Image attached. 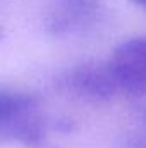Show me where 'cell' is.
Segmentation results:
<instances>
[{"label": "cell", "instance_id": "cell-3", "mask_svg": "<svg viewBox=\"0 0 146 148\" xmlns=\"http://www.w3.org/2000/svg\"><path fill=\"white\" fill-rule=\"evenodd\" d=\"M102 9L100 0H57L48 14L46 29L52 35H65L81 29L95 23Z\"/></svg>", "mask_w": 146, "mask_h": 148}, {"label": "cell", "instance_id": "cell-6", "mask_svg": "<svg viewBox=\"0 0 146 148\" xmlns=\"http://www.w3.org/2000/svg\"><path fill=\"white\" fill-rule=\"evenodd\" d=\"M120 148H146V133H136L126 136L120 143Z\"/></svg>", "mask_w": 146, "mask_h": 148}, {"label": "cell", "instance_id": "cell-1", "mask_svg": "<svg viewBox=\"0 0 146 148\" xmlns=\"http://www.w3.org/2000/svg\"><path fill=\"white\" fill-rule=\"evenodd\" d=\"M107 64L120 91L146 93V36L122 41Z\"/></svg>", "mask_w": 146, "mask_h": 148}, {"label": "cell", "instance_id": "cell-2", "mask_svg": "<svg viewBox=\"0 0 146 148\" xmlns=\"http://www.w3.org/2000/svg\"><path fill=\"white\" fill-rule=\"evenodd\" d=\"M60 83L69 91L93 100H108L117 91H120L113 74L108 69V64L77 66L64 74Z\"/></svg>", "mask_w": 146, "mask_h": 148}, {"label": "cell", "instance_id": "cell-8", "mask_svg": "<svg viewBox=\"0 0 146 148\" xmlns=\"http://www.w3.org/2000/svg\"><path fill=\"white\" fill-rule=\"evenodd\" d=\"M145 119H146V114H145Z\"/></svg>", "mask_w": 146, "mask_h": 148}, {"label": "cell", "instance_id": "cell-4", "mask_svg": "<svg viewBox=\"0 0 146 148\" xmlns=\"http://www.w3.org/2000/svg\"><path fill=\"white\" fill-rule=\"evenodd\" d=\"M0 133L3 138L17 141L26 147H38L45 134V122L38 110L26 112L23 115L0 121Z\"/></svg>", "mask_w": 146, "mask_h": 148}, {"label": "cell", "instance_id": "cell-5", "mask_svg": "<svg viewBox=\"0 0 146 148\" xmlns=\"http://www.w3.org/2000/svg\"><path fill=\"white\" fill-rule=\"evenodd\" d=\"M38 98L35 95L16 91V90H2L0 91V121H7L26 112L38 110Z\"/></svg>", "mask_w": 146, "mask_h": 148}, {"label": "cell", "instance_id": "cell-7", "mask_svg": "<svg viewBox=\"0 0 146 148\" xmlns=\"http://www.w3.org/2000/svg\"><path fill=\"white\" fill-rule=\"evenodd\" d=\"M134 5H138V7H141V9H146V0H131Z\"/></svg>", "mask_w": 146, "mask_h": 148}]
</instances>
